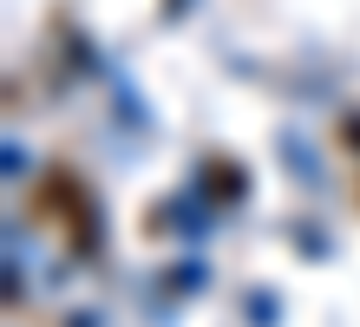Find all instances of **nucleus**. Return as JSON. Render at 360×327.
Masks as SVG:
<instances>
[{
	"instance_id": "nucleus-1",
	"label": "nucleus",
	"mask_w": 360,
	"mask_h": 327,
	"mask_svg": "<svg viewBox=\"0 0 360 327\" xmlns=\"http://www.w3.org/2000/svg\"><path fill=\"white\" fill-rule=\"evenodd\" d=\"M27 210H33V223H53V236H59L72 255H98V249H105V216H98V203H92V190L79 184L66 164L39 170V184L27 190Z\"/></svg>"
},
{
	"instance_id": "nucleus-2",
	"label": "nucleus",
	"mask_w": 360,
	"mask_h": 327,
	"mask_svg": "<svg viewBox=\"0 0 360 327\" xmlns=\"http://www.w3.org/2000/svg\"><path fill=\"white\" fill-rule=\"evenodd\" d=\"M210 196H243V170H229V164H210Z\"/></svg>"
}]
</instances>
